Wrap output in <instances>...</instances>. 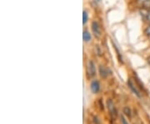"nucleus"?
Instances as JSON below:
<instances>
[{
	"instance_id": "423d86ee",
	"label": "nucleus",
	"mask_w": 150,
	"mask_h": 124,
	"mask_svg": "<svg viewBox=\"0 0 150 124\" xmlns=\"http://www.w3.org/2000/svg\"><path fill=\"white\" fill-rule=\"evenodd\" d=\"M138 2L145 8H150V0H138Z\"/></svg>"
},
{
	"instance_id": "4468645a",
	"label": "nucleus",
	"mask_w": 150,
	"mask_h": 124,
	"mask_svg": "<svg viewBox=\"0 0 150 124\" xmlns=\"http://www.w3.org/2000/svg\"><path fill=\"white\" fill-rule=\"evenodd\" d=\"M97 2H99V1H100V0H96Z\"/></svg>"
},
{
	"instance_id": "f8f14e48",
	"label": "nucleus",
	"mask_w": 150,
	"mask_h": 124,
	"mask_svg": "<svg viewBox=\"0 0 150 124\" xmlns=\"http://www.w3.org/2000/svg\"><path fill=\"white\" fill-rule=\"evenodd\" d=\"M121 123H122V124H129V123L127 122V120L125 119V118L123 116L121 117Z\"/></svg>"
},
{
	"instance_id": "1a4fd4ad",
	"label": "nucleus",
	"mask_w": 150,
	"mask_h": 124,
	"mask_svg": "<svg viewBox=\"0 0 150 124\" xmlns=\"http://www.w3.org/2000/svg\"><path fill=\"white\" fill-rule=\"evenodd\" d=\"M143 15L145 19L150 23V8H146L145 9V13H143Z\"/></svg>"
},
{
	"instance_id": "6e6552de",
	"label": "nucleus",
	"mask_w": 150,
	"mask_h": 124,
	"mask_svg": "<svg viewBox=\"0 0 150 124\" xmlns=\"http://www.w3.org/2000/svg\"><path fill=\"white\" fill-rule=\"evenodd\" d=\"M99 71H100V74L103 77H106V76L108 75V71L103 66H100L99 67Z\"/></svg>"
},
{
	"instance_id": "f257e3e1",
	"label": "nucleus",
	"mask_w": 150,
	"mask_h": 124,
	"mask_svg": "<svg viewBox=\"0 0 150 124\" xmlns=\"http://www.w3.org/2000/svg\"><path fill=\"white\" fill-rule=\"evenodd\" d=\"M107 106L108 112L110 113V116L112 117V118H116V117H117V110H116V108H115L114 104H113V103L111 100H108Z\"/></svg>"
},
{
	"instance_id": "39448f33",
	"label": "nucleus",
	"mask_w": 150,
	"mask_h": 124,
	"mask_svg": "<svg viewBox=\"0 0 150 124\" xmlns=\"http://www.w3.org/2000/svg\"><path fill=\"white\" fill-rule=\"evenodd\" d=\"M128 84H129V87H130V89L133 91V92L138 96L139 97H140V92L137 89V87H136L134 86V82H133V81H132V79H129V82H128Z\"/></svg>"
},
{
	"instance_id": "f03ea898",
	"label": "nucleus",
	"mask_w": 150,
	"mask_h": 124,
	"mask_svg": "<svg viewBox=\"0 0 150 124\" xmlns=\"http://www.w3.org/2000/svg\"><path fill=\"white\" fill-rule=\"evenodd\" d=\"M87 74L88 77H93L96 74V68H95V64L93 63V61H90L88 65H87Z\"/></svg>"
},
{
	"instance_id": "0eeeda50",
	"label": "nucleus",
	"mask_w": 150,
	"mask_h": 124,
	"mask_svg": "<svg viewBox=\"0 0 150 124\" xmlns=\"http://www.w3.org/2000/svg\"><path fill=\"white\" fill-rule=\"evenodd\" d=\"M83 38L85 42H89L91 40V34L89 33L88 31L87 30H84L83 31Z\"/></svg>"
},
{
	"instance_id": "9d476101",
	"label": "nucleus",
	"mask_w": 150,
	"mask_h": 124,
	"mask_svg": "<svg viewBox=\"0 0 150 124\" xmlns=\"http://www.w3.org/2000/svg\"><path fill=\"white\" fill-rule=\"evenodd\" d=\"M88 15L86 11H83V24L86 23V22L88 21Z\"/></svg>"
},
{
	"instance_id": "7ed1b4c3",
	"label": "nucleus",
	"mask_w": 150,
	"mask_h": 124,
	"mask_svg": "<svg viewBox=\"0 0 150 124\" xmlns=\"http://www.w3.org/2000/svg\"><path fill=\"white\" fill-rule=\"evenodd\" d=\"M92 30L93 34L96 36L97 38H99L101 36V28L99 24L98 23V22H93L92 23Z\"/></svg>"
},
{
	"instance_id": "ddd939ff",
	"label": "nucleus",
	"mask_w": 150,
	"mask_h": 124,
	"mask_svg": "<svg viewBox=\"0 0 150 124\" xmlns=\"http://www.w3.org/2000/svg\"><path fill=\"white\" fill-rule=\"evenodd\" d=\"M149 63H150V58H149Z\"/></svg>"
},
{
	"instance_id": "20e7f679",
	"label": "nucleus",
	"mask_w": 150,
	"mask_h": 124,
	"mask_svg": "<svg viewBox=\"0 0 150 124\" xmlns=\"http://www.w3.org/2000/svg\"><path fill=\"white\" fill-rule=\"evenodd\" d=\"M90 88H91V91L93 93H97L98 92V91L100 90V84L98 81L97 80H93L91 82V85H90Z\"/></svg>"
},
{
	"instance_id": "9b49d317",
	"label": "nucleus",
	"mask_w": 150,
	"mask_h": 124,
	"mask_svg": "<svg viewBox=\"0 0 150 124\" xmlns=\"http://www.w3.org/2000/svg\"><path fill=\"white\" fill-rule=\"evenodd\" d=\"M145 33L148 37H150V24L148 26V27L145 29Z\"/></svg>"
}]
</instances>
